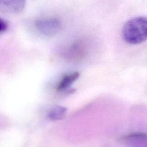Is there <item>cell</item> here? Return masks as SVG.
<instances>
[{"label":"cell","instance_id":"4","mask_svg":"<svg viewBox=\"0 0 147 147\" xmlns=\"http://www.w3.org/2000/svg\"><path fill=\"white\" fill-rule=\"evenodd\" d=\"M79 77L78 72H73L64 75L56 86V90L63 91L69 87Z\"/></svg>","mask_w":147,"mask_h":147},{"label":"cell","instance_id":"5","mask_svg":"<svg viewBox=\"0 0 147 147\" xmlns=\"http://www.w3.org/2000/svg\"><path fill=\"white\" fill-rule=\"evenodd\" d=\"M67 112V108L61 106H55L52 107L48 113V118L52 121L62 119Z\"/></svg>","mask_w":147,"mask_h":147},{"label":"cell","instance_id":"1","mask_svg":"<svg viewBox=\"0 0 147 147\" xmlns=\"http://www.w3.org/2000/svg\"><path fill=\"white\" fill-rule=\"evenodd\" d=\"M123 40L130 44H138L147 40V17L139 16L127 21L122 29Z\"/></svg>","mask_w":147,"mask_h":147},{"label":"cell","instance_id":"3","mask_svg":"<svg viewBox=\"0 0 147 147\" xmlns=\"http://www.w3.org/2000/svg\"><path fill=\"white\" fill-rule=\"evenodd\" d=\"M26 0H0V11L6 14H17L22 11Z\"/></svg>","mask_w":147,"mask_h":147},{"label":"cell","instance_id":"6","mask_svg":"<svg viewBox=\"0 0 147 147\" xmlns=\"http://www.w3.org/2000/svg\"><path fill=\"white\" fill-rule=\"evenodd\" d=\"M7 22L0 18V33L5 32L7 29Z\"/></svg>","mask_w":147,"mask_h":147},{"label":"cell","instance_id":"2","mask_svg":"<svg viewBox=\"0 0 147 147\" xmlns=\"http://www.w3.org/2000/svg\"><path fill=\"white\" fill-rule=\"evenodd\" d=\"M34 26L36 31L42 36L51 37L60 32L61 23L55 17H43L36 20Z\"/></svg>","mask_w":147,"mask_h":147}]
</instances>
